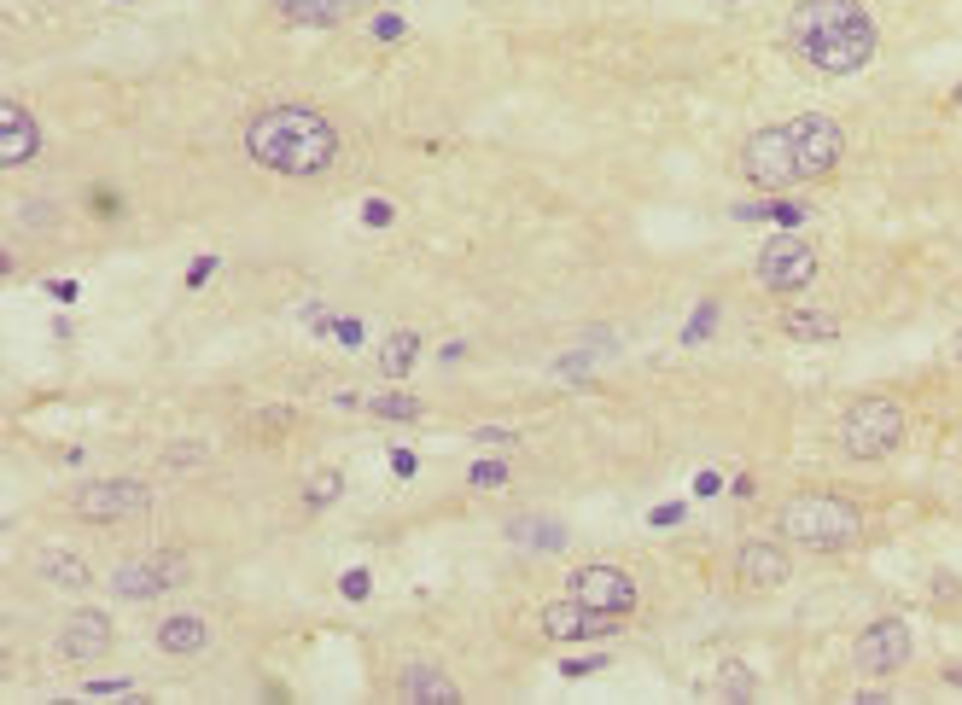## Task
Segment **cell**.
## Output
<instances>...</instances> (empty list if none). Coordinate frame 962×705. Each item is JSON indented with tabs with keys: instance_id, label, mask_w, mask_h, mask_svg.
Listing matches in <instances>:
<instances>
[{
	"instance_id": "6da1fadb",
	"label": "cell",
	"mask_w": 962,
	"mask_h": 705,
	"mask_svg": "<svg viewBox=\"0 0 962 705\" xmlns=\"http://www.w3.org/2000/svg\"><path fill=\"white\" fill-rule=\"evenodd\" d=\"M788 41L823 76H858L881 53V30L863 0H799L788 12Z\"/></svg>"
},
{
	"instance_id": "7a4b0ae2",
	"label": "cell",
	"mask_w": 962,
	"mask_h": 705,
	"mask_svg": "<svg viewBox=\"0 0 962 705\" xmlns=\"http://www.w3.org/2000/svg\"><path fill=\"white\" fill-rule=\"evenodd\" d=\"M245 158L263 164L269 175L286 181H310L327 175L339 158V129L315 111V105H269L245 123Z\"/></svg>"
},
{
	"instance_id": "3957f363",
	"label": "cell",
	"mask_w": 962,
	"mask_h": 705,
	"mask_svg": "<svg viewBox=\"0 0 962 705\" xmlns=\"http://www.w3.org/2000/svg\"><path fill=\"white\" fill-rule=\"evenodd\" d=\"M776 531L793 548H817V554H846L863 542V507L834 496V490H805L788 496L776 513Z\"/></svg>"
},
{
	"instance_id": "277c9868",
	"label": "cell",
	"mask_w": 962,
	"mask_h": 705,
	"mask_svg": "<svg viewBox=\"0 0 962 705\" xmlns=\"http://www.w3.org/2000/svg\"><path fill=\"white\" fill-rule=\"evenodd\" d=\"M904 403H893V397H858V403L840 414V449H846V461H887V455H898V443H904Z\"/></svg>"
},
{
	"instance_id": "5b68a950",
	"label": "cell",
	"mask_w": 962,
	"mask_h": 705,
	"mask_svg": "<svg viewBox=\"0 0 962 705\" xmlns=\"http://www.w3.org/2000/svg\"><path fill=\"white\" fill-rule=\"evenodd\" d=\"M741 175L753 181L758 193H788L799 187V158H793V135L788 123H770V129H753L747 146H741Z\"/></svg>"
},
{
	"instance_id": "8992f818",
	"label": "cell",
	"mask_w": 962,
	"mask_h": 705,
	"mask_svg": "<svg viewBox=\"0 0 962 705\" xmlns=\"http://www.w3.org/2000/svg\"><path fill=\"white\" fill-rule=\"evenodd\" d=\"M817 245L811 239H799V234H776V239H764V251H758V263H753V274H758V286L770 292V298H793V292H805L811 280H817Z\"/></svg>"
},
{
	"instance_id": "52a82bcc",
	"label": "cell",
	"mask_w": 962,
	"mask_h": 705,
	"mask_svg": "<svg viewBox=\"0 0 962 705\" xmlns=\"http://www.w3.org/2000/svg\"><path fill=\"white\" fill-rule=\"evenodd\" d=\"M788 135H793V158H799V181H823V175H834L840 158H846V129H840L828 111L793 117Z\"/></svg>"
},
{
	"instance_id": "ba28073f",
	"label": "cell",
	"mask_w": 962,
	"mask_h": 705,
	"mask_svg": "<svg viewBox=\"0 0 962 705\" xmlns=\"http://www.w3.org/2000/svg\"><path fill=\"white\" fill-rule=\"evenodd\" d=\"M152 507V490L140 478H94L70 496V513L88 525H117V519H140Z\"/></svg>"
},
{
	"instance_id": "9c48e42d",
	"label": "cell",
	"mask_w": 962,
	"mask_h": 705,
	"mask_svg": "<svg viewBox=\"0 0 962 705\" xmlns=\"http://www.w3.org/2000/svg\"><path fill=\"white\" fill-rule=\"evenodd\" d=\"M175 583H187V554H170V548L123 560L111 571V595H123V601H158V595H170Z\"/></svg>"
},
{
	"instance_id": "30bf717a",
	"label": "cell",
	"mask_w": 962,
	"mask_h": 705,
	"mask_svg": "<svg viewBox=\"0 0 962 705\" xmlns=\"http://www.w3.org/2000/svg\"><path fill=\"white\" fill-rule=\"evenodd\" d=\"M566 595H578V601L595 606V612H613V618H630L636 601H642L636 577L619 571V566H578L572 577H566Z\"/></svg>"
},
{
	"instance_id": "8fae6325",
	"label": "cell",
	"mask_w": 962,
	"mask_h": 705,
	"mask_svg": "<svg viewBox=\"0 0 962 705\" xmlns=\"http://www.w3.org/2000/svg\"><path fill=\"white\" fill-rule=\"evenodd\" d=\"M910 653H916L910 624H904V618H875L858 636V647H852V665H858L863 676H898L910 665Z\"/></svg>"
},
{
	"instance_id": "7c38bea8",
	"label": "cell",
	"mask_w": 962,
	"mask_h": 705,
	"mask_svg": "<svg viewBox=\"0 0 962 705\" xmlns=\"http://www.w3.org/2000/svg\"><path fill=\"white\" fill-rule=\"evenodd\" d=\"M543 636L549 641H589V636H613L624 618H613V612H595V606H584L578 595H560V601L543 606Z\"/></svg>"
},
{
	"instance_id": "4fadbf2b",
	"label": "cell",
	"mask_w": 962,
	"mask_h": 705,
	"mask_svg": "<svg viewBox=\"0 0 962 705\" xmlns=\"http://www.w3.org/2000/svg\"><path fill=\"white\" fill-rule=\"evenodd\" d=\"M105 653H111V618H105L100 606L70 612L65 630H59V659H65V665H94Z\"/></svg>"
},
{
	"instance_id": "5bb4252c",
	"label": "cell",
	"mask_w": 962,
	"mask_h": 705,
	"mask_svg": "<svg viewBox=\"0 0 962 705\" xmlns=\"http://www.w3.org/2000/svg\"><path fill=\"white\" fill-rule=\"evenodd\" d=\"M735 577L747 589H782L793 577V554L776 537H753V542H741V554H735Z\"/></svg>"
},
{
	"instance_id": "9a60e30c",
	"label": "cell",
	"mask_w": 962,
	"mask_h": 705,
	"mask_svg": "<svg viewBox=\"0 0 962 705\" xmlns=\"http://www.w3.org/2000/svg\"><path fill=\"white\" fill-rule=\"evenodd\" d=\"M35 152H41V123H35L18 100H6V105H0V164L24 169Z\"/></svg>"
},
{
	"instance_id": "2e32d148",
	"label": "cell",
	"mask_w": 962,
	"mask_h": 705,
	"mask_svg": "<svg viewBox=\"0 0 962 705\" xmlns=\"http://www.w3.org/2000/svg\"><path fill=\"white\" fill-rule=\"evenodd\" d=\"M397 694L414 705H455L461 700V688H455V676L438 671V665H403V676H397Z\"/></svg>"
},
{
	"instance_id": "e0dca14e",
	"label": "cell",
	"mask_w": 962,
	"mask_h": 705,
	"mask_svg": "<svg viewBox=\"0 0 962 705\" xmlns=\"http://www.w3.org/2000/svg\"><path fill=\"white\" fill-rule=\"evenodd\" d=\"M152 641H158V653H170V659H193V653H205L210 647V624L199 618V612H170Z\"/></svg>"
},
{
	"instance_id": "ac0fdd59",
	"label": "cell",
	"mask_w": 962,
	"mask_h": 705,
	"mask_svg": "<svg viewBox=\"0 0 962 705\" xmlns=\"http://www.w3.org/2000/svg\"><path fill=\"white\" fill-rule=\"evenodd\" d=\"M508 542L531 548V554H560L566 548V525L543 519V513H519V519H508Z\"/></svg>"
},
{
	"instance_id": "d6986e66",
	"label": "cell",
	"mask_w": 962,
	"mask_h": 705,
	"mask_svg": "<svg viewBox=\"0 0 962 705\" xmlns=\"http://www.w3.org/2000/svg\"><path fill=\"white\" fill-rule=\"evenodd\" d=\"M35 577L76 595V589H88V560H82V554H70V548H41V554H35Z\"/></svg>"
},
{
	"instance_id": "ffe728a7",
	"label": "cell",
	"mask_w": 962,
	"mask_h": 705,
	"mask_svg": "<svg viewBox=\"0 0 962 705\" xmlns=\"http://www.w3.org/2000/svg\"><path fill=\"white\" fill-rule=\"evenodd\" d=\"M782 333L799 338V344H828V338H840V321L823 315V309H788V315H782Z\"/></svg>"
},
{
	"instance_id": "44dd1931",
	"label": "cell",
	"mask_w": 962,
	"mask_h": 705,
	"mask_svg": "<svg viewBox=\"0 0 962 705\" xmlns=\"http://www.w3.org/2000/svg\"><path fill=\"white\" fill-rule=\"evenodd\" d=\"M275 6H280L286 24H315V30L339 24L344 12H350V0H275Z\"/></svg>"
},
{
	"instance_id": "7402d4cb",
	"label": "cell",
	"mask_w": 962,
	"mask_h": 705,
	"mask_svg": "<svg viewBox=\"0 0 962 705\" xmlns=\"http://www.w3.org/2000/svg\"><path fill=\"white\" fill-rule=\"evenodd\" d=\"M414 356H420V333H391L385 350H379V373H385V379H403V373L414 368Z\"/></svg>"
},
{
	"instance_id": "603a6c76",
	"label": "cell",
	"mask_w": 962,
	"mask_h": 705,
	"mask_svg": "<svg viewBox=\"0 0 962 705\" xmlns=\"http://www.w3.org/2000/svg\"><path fill=\"white\" fill-rule=\"evenodd\" d=\"M339 490H344V472L321 467L310 484H304V502H310V507H333V502H339Z\"/></svg>"
},
{
	"instance_id": "cb8c5ba5",
	"label": "cell",
	"mask_w": 962,
	"mask_h": 705,
	"mask_svg": "<svg viewBox=\"0 0 962 705\" xmlns=\"http://www.w3.org/2000/svg\"><path fill=\"white\" fill-rule=\"evenodd\" d=\"M368 408H374L379 420H414V414H420V403H414L409 391H385V397H374Z\"/></svg>"
},
{
	"instance_id": "d4e9b609",
	"label": "cell",
	"mask_w": 962,
	"mask_h": 705,
	"mask_svg": "<svg viewBox=\"0 0 962 705\" xmlns=\"http://www.w3.org/2000/svg\"><path fill=\"white\" fill-rule=\"evenodd\" d=\"M718 694H723V700H753V676L741 671V665H723V671H718Z\"/></svg>"
},
{
	"instance_id": "484cf974",
	"label": "cell",
	"mask_w": 962,
	"mask_h": 705,
	"mask_svg": "<svg viewBox=\"0 0 962 705\" xmlns=\"http://www.w3.org/2000/svg\"><path fill=\"white\" fill-rule=\"evenodd\" d=\"M292 420H298L292 408H263V414H251V420H245V432H251V437H263V432H286Z\"/></svg>"
},
{
	"instance_id": "4316f807",
	"label": "cell",
	"mask_w": 962,
	"mask_h": 705,
	"mask_svg": "<svg viewBox=\"0 0 962 705\" xmlns=\"http://www.w3.org/2000/svg\"><path fill=\"white\" fill-rule=\"evenodd\" d=\"M82 694H88V700H129L135 682H129V676H100V682H88Z\"/></svg>"
},
{
	"instance_id": "83f0119b",
	"label": "cell",
	"mask_w": 962,
	"mask_h": 705,
	"mask_svg": "<svg viewBox=\"0 0 962 705\" xmlns=\"http://www.w3.org/2000/svg\"><path fill=\"white\" fill-rule=\"evenodd\" d=\"M467 484H473V490H502V484H508V467H502V461H473Z\"/></svg>"
},
{
	"instance_id": "f1b7e54d",
	"label": "cell",
	"mask_w": 962,
	"mask_h": 705,
	"mask_svg": "<svg viewBox=\"0 0 962 705\" xmlns=\"http://www.w3.org/2000/svg\"><path fill=\"white\" fill-rule=\"evenodd\" d=\"M205 455H210L205 443H170V449H164V467H205Z\"/></svg>"
},
{
	"instance_id": "f546056e",
	"label": "cell",
	"mask_w": 962,
	"mask_h": 705,
	"mask_svg": "<svg viewBox=\"0 0 962 705\" xmlns=\"http://www.w3.org/2000/svg\"><path fill=\"white\" fill-rule=\"evenodd\" d=\"M712 327H718V303H700V309H694V321L683 327V344H700Z\"/></svg>"
},
{
	"instance_id": "4dcf8cb0",
	"label": "cell",
	"mask_w": 962,
	"mask_h": 705,
	"mask_svg": "<svg viewBox=\"0 0 962 705\" xmlns=\"http://www.w3.org/2000/svg\"><path fill=\"white\" fill-rule=\"evenodd\" d=\"M368 589H374V577H368V571H344V577H339L344 601H368Z\"/></svg>"
},
{
	"instance_id": "1f68e13d",
	"label": "cell",
	"mask_w": 962,
	"mask_h": 705,
	"mask_svg": "<svg viewBox=\"0 0 962 705\" xmlns=\"http://www.w3.org/2000/svg\"><path fill=\"white\" fill-rule=\"evenodd\" d=\"M683 519H688V507H683V502H665V507H653V519H648V525L671 531V525H683Z\"/></svg>"
},
{
	"instance_id": "d6a6232c",
	"label": "cell",
	"mask_w": 962,
	"mask_h": 705,
	"mask_svg": "<svg viewBox=\"0 0 962 705\" xmlns=\"http://www.w3.org/2000/svg\"><path fill=\"white\" fill-rule=\"evenodd\" d=\"M374 35H379V41H403V35H409V24H403L397 12H385V18H374Z\"/></svg>"
},
{
	"instance_id": "836d02e7",
	"label": "cell",
	"mask_w": 962,
	"mask_h": 705,
	"mask_svg": "<svg viewBox=\"0 0 962 705\" xmlns=\"http://www.w3.org/2000/svg\"><path fill=\"white\" fill-rule=\"evenodd\" d=\"M362 222H368V228H385V222H391V204H385V199H368V204H362Z\"/></svg>"
},
{
	"instance_id": "e575fe53",
	"label": "cell",
	"mask_w": 962,
	"mask_h": 705,
	"mask_svg": "<svg viewBox=\"0 0 962 705\" xmlns=\"http://www.w3.org/2000/svg\"><path fill=\"white\" fill-rule=\"evenodd\" d=\"M210 274H216V257H193V269H187V286L199 292V286H205Z\"/></svg>"
},
{
	"instance_id": "d590c367",
	"label": "cell",
	"mask_w": 962,
	"mask_h": 705,
	"mask_svg": "<svg viewBox=\"0 0 962 705\" xmlns=\"http://www.w3.org/2000/svg\"><path fill=\"white\" fill-rule=\"evenodd\" d=\"M560 671H566V676H589V671H607V659H566Z\"/></svg>"
},
{
	"instance_id": "8d00e7d4",
	"label": "cell",
	"mask_w": 962,
	"mask_h": 705,
	"mask_svg": "<svg viewBox=\"0 0 962 705\" xmlns=\"http://www.w3.org/2000/svg\"><path fill=\"white\" fill-rule=\"evenodd\" d=\"M414 467H420V461H414L409 449H391V472H397V478H414Z\"/></svg>"
},
{
	"instance_id": "74e56055",
	"label": "cell",
	"mask_w": 962,
	"mask_h": 705,
	"mask_svg": "<svg viewBox=\"0 0 962 705\" xmlns=\"http://www.w3.org/2000/svg\"><path fill=\"white\" fill-rule=\"evenodd\" d=\"M333 338L339 344H362V321H333Z\"/></svg>"
},
{
	"instance_id": "f35d334b",
	"label": "cell",
	"mask_w": 962,
	"mask_h": 705,
	"mask_svg": "<svg viewBox=\"0 0 962 705\" xmlns=\"http://www.w3.org/2000/svg\"><path fill=\"white\" fill-rule=\"evenodd\" d=\"M694 490H700V496H718L723 478H718V472H700V478H694Z\"/></svg>"
},
{
	"instance_id": "ab89813d",
	"label": "cell",
	"mask_w": 962,
	"mask_h": 705,
	"mask_svg": "<svg viewBox=\"0 0 962 705\" xmlns=\"http://www.w3.org/2000/svg\"><path fill=\"white\" fill-rule=\"evenodd\" d=\"M479 443H514V432L508 426H479Z\"/></svg>"
},
{
	"instance_id": "60d3db41",
	"label": "cell",
	"mask_w": 962,
	"mask_h": 705,
	"mask_svg": "<svg viewBox=\"0 0 962 705\" xmlns=\"http://www.w3.org/2000/svg\"><path fill=\"white\" fill-rule=\"evenodd\" d=\"M945 682H951V688H962V665H945Z\"/></svg>"
},
{
	"instance_id": "b9f144b4",
	"label": "cell",
	"mask_w": 962,
	"mask_h": 705,
	"mask_svg": "<svg viewBox=\"0 0 962 705\" xmlns=\"http://www.w3.org/2000/svg\"><path fill=\"white\" fill-rule=\"evenodd\" d=\"M951 105H957V111H962V82H957V88H951Z\"/></svg>"
},
{
	"instance_id": "7bdbcfd3",
	"label": "cell",
	"mask_w": 962,
	"mask_h": 705,
	"mask_svg": "<svg viewBox=\"0 0 962 705\" xmlns=\"http://www.w3.org/2000/svg\"><path fill=\"white\" fill-rule=\"evenodd\" d=\"M951 356H957V362H962V333H957V344H951Z\"/></svg>"
},
{
	"instance_id": "ee69618b",
	"label": "cell",
	"mask_w": 962,
	"mask_h": 705,
	"mask_svg": "<svg viewBox=\"0 0 962 705\" xmlns=\"http://www.w3.org/2000/svg\"><path fill=\"white\" fill-rule=\"evenodd\" d=\"M350 6H368V0H350Z\"/></svg>"
}]
</instances>
